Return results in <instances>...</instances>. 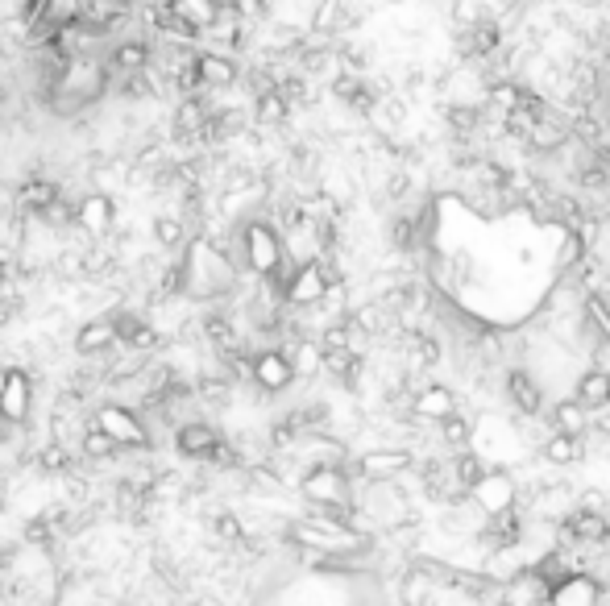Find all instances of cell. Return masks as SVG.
<instances>
[{
  "mask_svg": "<svg viewBox=\"0 0 610 606\" xmlns=\"http://www.w3.org/2000/svg\"><path fill=\"white\" fill-rule=\"evenodd\" d=\"M573 399L577 403H586L590 411H598V407H606L610 403V370H602V366H586L577 374V382H573Z\"/></svg>",
  "mask_w": 610,
  "mask_h": 606,
  "instance_id": "cell-18",
  "label": "cell"
},
{
  "mask_svg": "<svg viewBox=\"0 0 610 606\" xmlns=\"http://www.w3.org/2000/svg\"><path fill=\"white\" fill-rule=\"evenodd\" d=\"M295 382H299L295 362H291L283 349H262V353H254V387L262 395H283V391L295 387Z\"/></svg>",
  "mask_w": 610,
  "mask_h": 606,
  "instance_id": "cell-8",
  "label": "cell"
},
{
  "mask_svg": "<svg viewBox=\"0 0 610 606\" xmlns=\"http://www.w3.org/2000/svg\"><path fill=\"white\" fill-rule=\"evenodd\" d=\"M411 411H415V416H420L424 424H440L445 416H453V411H461V399H457L453 387H445V382H428V387L415 391Z\"/></svg>",
  "mask_w": 610,
  "mask_h": 606,
  "instance_id": "cell-13",
  "label": "cell"
},
{
  "mask_svg": "<svg viewBox=\"0 0 610 606\" xmlns=\"http://www.w3.org/2000/svg\"><path fill=\"white\" fill-rule=\"evenodd\" d=\"M503 395L507 407H515V416H548V391L528 362L503 366Z\"/></svg>",
  "mask_w": 610,
  "mask_h": 606,
  "instance_id": "cell-3",
  "label": "cell"
},
{
  "mask_svg": "<svg viewBox=\"0 0 610 606\" xmlns=\"http://www.w3.org/2000/svg\"><path fill=\"white\" fill-rule=\"evenodd\" d=\"M602 598H606V582H602V573H594V569L565 573L561 582H552V594H548V602H557V606H594Z\"/></svg>",
  "mask_w": 610,
  "mask_h": 606,
  "instance_id": "cell-7",
  "label": "cell"
},
{
  "mask_svg": "<svg viewBox=\"0 0 610 606\" xmlns=\"http://www.w3.org/2000/svg\"><path fill=\"white\" fill-rule=\"evenodd\" d=\"M108 79H113L108 63H96V59H88V54H71V59L63 63V71H59V79H54V88H50L46 100H50L54 113L71 117V113H79V108H88L92 100L104 96Z\"/></svg>",
  "mask_w": 610,
  "mask_h": 606,
  "instance_id": "cell-2",
  "label": "cell"
},
{
  "mask_svg": "<svg viewBox=\"0 0 610 606\" xmlns=\"http://www.w3.org/2000/svg\"><path fill=\"white\" fill-rule=\"evenodd\" d=\"M121 345V328H117V316H104V320H92V324H83L79 333H75V349L83 357H104V353H113Z\"/></svg>",
  "mask_w": 610,
  "mask_h": 606,
  "instance_id": "cell-16",
  "label": "cell"
},
{
  "mask_svg": "<svg viewBox=\"0 0 610 606\" xmlns=\"http://www.w3.org/2000/svg\"><path fill=\"white\" fill-rule=\"evenodd\" d=\"M569 5H577V9H602V5H610V0H569Z\"/></svg>",
  "mask_w": 610,
  "mask_h": 606,
  "instance_id": "cell-27",
  "label": "cell"
},
{
  "mask_svg": "<svg viewBox=\"0 0 610 606\" xmlns=\"http://www.w3.org/2000/svg\"><path fill=\"white\" fill-rule=\"evenodd\" d=\"M96 424L113 436L121 449H146L150 445V428H146V420L137 416L133 407L104 403V407H96Z\"/></svg>",
  "mask_w": 610,
  "mask_h": 606,
  "instance_id": "cell-6",
  "label": "cell"
},
{
  "mask_svg": "<svg viewBox=\"0 0 610 606\" xmlns=\"http://www.w3.org/2000/svg\"><path fill=\"white\" fill-rule=\"evenodd\" d=\"M548 424L561 428V432H573V436H590V407L577 403L573 391H569V395L548 403Z\"/></svg>",
  "mask_w": 610,
  "mask_h": 606,
  "instance_id": "cell-17",
  "label": "cell"
},
{
  "mask_svg": "<svg viewBox=\"0 0 610 606\" xmlns=\"http://www.w3.org/2000/svg\"><path fill=\"white\" fill-rule=\"evenodd\" d=\"M428 9H449V0H424Z\"/></svg>",
  "mask_w": 610,
  "mask_h": 606,
  "instance_id": "cell-28",
  "label": "cell"
},
{
  "mask_svg": "<svg viewBox=\"0 0 610 606\" xmlns=\"http://www.w3.org/2000/svg\"><path fill=\"white\" fill-rule=\"evenodd\" d=\"M38 465L46 474H71V453H67L63 440H50L46 449H38Z\"/></svg>",
  "mask_w": 610,
  "mask_h": 606,
  "instance_id": "cell-26",
  "label": "cell"
},
{
  "mask_svg": "<svg viewBox=\"0 0 610 606\" xmlns=\"http://www.w3.org/2000/svg\"><path fill=\"white\" fill-rule=\"evenodd\" d=\"M83 453H88L92 461H108V457H117V453H121V445H117V440L92 420V428L83 432Z\"/></svg>",
  "mask_w": 610,
  "mask_h": 606,
  "instance_id": "cell-24",
  "label": "cell"
},
{
  "mask_svg": "<svg viewBox=\"0 0 610 606\" xmlns=\"http://www.w3.org/2000/svg\"><path fill=\"white\" fill-rule=\"evenodd\" d=\"M436 436H440V449L461 453V449L474 445V420H469L465 411H453V416H445L436 424Z\"/></svg>",
  "mask_w": 610,
  "mask_h": 606,
  "instance_id": "cell-22",
  "label": "cell"
},
{
  "mask_svg": "<svg viewBox=\"0 0 610 606\" xmlns=\"http://www.w3.org/2000/svg\"><path fill=\"white\" fill-rule=\"evenodd\" d=\"M146 67H150V46L137 42V38L117 42L113 54H108V71L113 75H133V71H146Z\"/></svg>",
  "mask_w": 610,
  "mask_h": 606,
  "instance_id": "cell-21",
  "label": "cell"
},
{
  "mask_svg": "<svg viewBox=\"0 0 610 606\" xmlns=\"http://www.w3.org/2000/svg\"><path fill=\"white\" fill-rule=\"evenodd\" d=\"M291 113H295V104H291L279 88H270V92L254 96V121H258L262 129H279V125H287Z\"/></svg>",
  "mask_w": 610,
  "mask_h": 606,
  "instance_id": "cell-20",
  "label": "cell"
},
{
  "mask_svg": "<svg viewBox=\"0 0 610 606\" xmlns=\"http://www.w3.org/2000/svg\"><path fill=\"white\" fill-rule=\"evenodd\" d=\"M30 399H34L30 374L25 370H5V382H0V420L25 424L30 420Z\"/></svg>",
  "mask_w": 610,
  "mask_h": 606,
  "instance_id": "cell-12",
  "label": "cell"
},
{
  "mask_svg": "<svg viewBox=\"0 0 610 606\" xmlns=\"http://www.w3.org/2000/svg\"><path fill=\"white\" fill-rule=\"evenodd\" d=\"M220 440L225 436H220L212 424H204V420H187V424L175 428V445L191 461H212V453L220 449Z\"/></svg>",
  "mask_w": 610,
  "mask_h": 606,
  "instance_id": "cell-15",
  "label": "cell"
},
{
  "mask_svg": "<svg viewBox=\"0 0 610 606\" xmlns=\"http://www.w3.org/2000/svg\"><path fill=\"white\" fill-rule=\"evenodd\" d=\"M154 237H158L162 250H183V245L191 241L187 237V225H183V220H175V216H158L154 220Z\"/></svg>",
  "mask_w": 610,
  "mask_h": 606,
  "instance_id": "cell-25",
  "label": "cell"
},
{
  "mask_svg": "<svg viewBox=\"0 0 610 606\" xmlns=\"http://www.w3.org/2000/svg\"><path fill=\"white\" fill-rule=\"evenodd\" d=\"M357 21H362V13H357L349 0H316V9L308 17V30L320 34V38H345Z\"/></svg>",
  "mask_w": 610,
  "mask_h": 606,
  "instance_id": "cell-11",
  "label": "cell"
},
{
  "mask_svg": "<svg viewBox=\"0 0 610 606\" xmlns=\"http://www.w3.org/2000/svg\"><path fill=\"white\" fill-rule=\"evenodd\" d=\"M0 440H5V436H0Z\"/></svg>",
  "mask_w": 610,
  "mask_h": 606,
  "instance_id": "cell-29",
  "label": "cell"
},
{
  "mask_svg": "<svg viewBox=\"0 0 610 606\" xmlns=\"http://www.w3.org/2000/svg\"><path fill=\"white\" fill-rule=\"evenodd\" d=\"M75 225L88 233V237H108V233H113V225H117V208H113V200H108L104 191H92V196H83V200L75 204Z\"/></svg>",
  "mask_w": 610,
  "mask_h": 606,
  "instance_id": "cell-14",
  "label": "cell"
},
{
  "mask_svg": "<svg viewBox=\"0 0 610 606\" xmlns=\"http://www.w3.org/2000/svg\"><path fill=\"white\" fill-rule=\"evenodd\" d=\"M171 9H175V17L187 25L191 34H208L212 25H216V17H220L216 0H171Z\"/></svg>",
  "mask_w": 610,
  "mask_h": 606,
  "instance_id": "cell-19",
  "label": "cell"
},
{
  "mask_svg": "<svg viewBox=\"0 0 610 606\" xmlns=\"http://www.w3.org/2000/svg\"><path fill=\"white\" fill-rule=\"evenodd\" d=\"M183 295L212 303V299H229L241 283V266L233 262V254L220 241L196 233L183 245Z\"/></svg>",
  "mask_w": 610,
  "mask_h": 606,
  "instance_id": "cell-1",
  "label": "cell"
},
{
  "mask_svg": "<svg viewBox=\"0 0 610 606\" xmlns=\"http://www.w3.org/2000/svg\"><path fill=\"white\" fill-rule=\"evenodd\" d=\"M469 499H474L486 515L511 511V507H519V474L507 470V465H490L486 478L474 490H469Z\"/></svg>",
  "mask_w": 610,
  "mask_h": 606,
  "instance_id": "cell-5",
  "label": "cell"
},
{
  "mask_svg": "<svg viewBox=\"0 0 610 606\" xmlns=\"http://www.w3.org/2000/svg\"><path fill=\"white\" fill-rule=\"evenodd\" d=\"M415 465H420V457H415L411 449H395V445H374V449L353 457V470L362 478H370V482L407 478V474H415Z\"/></svg>",
  "mask_w": 610,
  "mask_h": 606,
  "instance_id": "cell-4",
  "label": "cell"
},
{
  "mask_svg": "<svg viewBox=\"0 0 610 606\" xmlns=\"http://www.w3.org/2000/svg\"><path fill=\"white\" fill-rule=\"evenodd\" d=\"M328 287H332V283H328L324 258H316V262H299L295 274H291V283H287V303H291V308H312V303L324 299Z\"/></svg>",
  "mask_w": 610,
  "mask_h": 606,
  "instance_id": "cell-10",
  "label": "cell"
},
{
  "mask_svg": "<svg viewBox=\"0 0 610 606\" xmlns=\"http://www.w3.org/2000/svg\"><path fill=\"white\" fill-rule=\"evenodd\" d=\"M536 453H540L544 465H552V470H573V465H581L590 457V436H573V432L552 428L536 445Z\"/></svg>",
  "mask_w": 610,
  "mask_h": 606,
  "instance_id": "cell-9",
  "label": "cell"
},
{
  "mask_svg": "<svg viewBox=\"0 0 610 606\" xmlns=\"http://www.w3.org/2000/svg\"><path fill=\"white\" fill-rule=\"evenodd\" d=\"M200 71L208 79V88H233L237 75H241L229 54H200Z\"/></svg>",
  "mask_w": 610,
  "mask_h": 606,
  "instance_id": "cell-23",
  "label": "cell"
}]
</instances>
